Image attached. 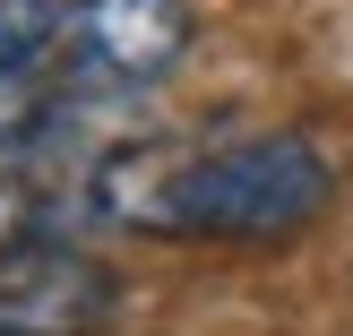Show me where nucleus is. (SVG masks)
<instances>
[{
	"instance_id": "obj_1",
	"label": "nucleus",
	"mask_w": 353,
	"mask_h": 336,
	"mask_svg": "<svg viewBox=\"0 0 353 336\" xmlns=\"http://www.w3.org/2000/svg\"><path fill=\"white\" fill-rule=\"evenodd\" d=\"M336 199V164L302 130H241L103 164V216L164 241H285Z\"/></svg>"
},
{
	"instance_id": "obj_2",
	"label": "nucleus",
	"mask_w": 353,
	"mask_h": 336,
	"mask_svg": "<svg viewBox=\"0 0 353 336\" xmlns=\"http://www.w3.org/2000/svg\"><path fill=\"white\" fill-rule=\"evenodd\" d=\"M181 52H190V0H69V26L52 43V95L69 112L147 95L181 69Z\"/></svg>"
},
{
	"instance_id": "obj_3",
	"label": "nucleus",
	"mask_w": 353,
	"mask_h": 336,
	"mask_svg": "<svg viewBox=\"0 0 353 336\" xmlns=\"http://www.w3.org/2000/svg\"><path fill=\"white\" fill-rule=\"evenodd\" d=\"M121 285L103 259L61 250V241H26L0 259V336H95L112 319Z\"/></svg>"
},
{
	"instance_id": "obj_4",
	"label": "nucleus",
	"mask_w": 353,
	"mask_h": 336,
	"mask_svg": "<svg viewBox=\"0 0 353 336\" xmlns=\"http://www.w3.org/2000/svg\"><path fill=\"white\" fill-rule=\"evenodd\" d=\"M61 26H69V0H0V86L52 69Z\"/></svg>"
}]
</instances>
